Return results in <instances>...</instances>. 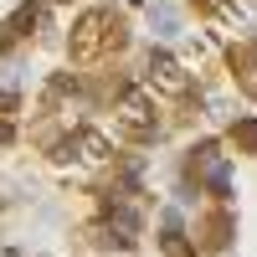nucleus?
<instances>
[{"label":"nucleus","mask_w":257,"mask_h":257,"mask_svg":"<svg viewBox=\"0 0 257 257\" xmlns=\"http://www.w3.org/2000/svg\"><path fill=\"white\" fill-rule=\"evenodd\" d=\"M31 21H36V6H21L11 21H0V52H11L16 41L26 36V26H31Z\"/></svg>","instance_id":"7ed1b4c3"},{"label":"nucleus","mask_w":257,"mask_h":257,"mask_svg":"<svg viewBox=\"0 0 257 257\" xmlns=\"http://www.w3.org/2000/svg\"><path fill=\"white\" fill-rule=\"evenodd\" d=\"M149 82H160L165 93H185V88H190L185 72H180V62H175V57H165V52L149 57Z\"/></svg>","instance_id":"f03ea898"},{"label":"nucleus","mask_w":257,"mask_h":257,"mask_svg":"<svg viewBox=\"0 0 257 257\" xmlns=\"http://www.w3.org/2000/svg\"><path fill=\"white\" fill-rule=\"evenodd\" d=\"M237 144L242 149H257V118H242L237 123Z\"/></svg>","instance_id":"20e7f679"},{"label":"nucleus","mask_w":257,"mask_h":257,"mask_svg":"<svg viewBox=\"0 0 257 257\" xmlns=\"http://www.w3.org/2000/svg\"><path fill=\"white\" fill-rule=\"evenodd\" d=\"M149 21L160 26V36H175V16H170L165 6H155V11H149Z\"/></svg>","instance_id":"39448f33"},{"label":"nucleus","mask_w":257,"mask_h":257,"mask_svg":"<svg viewBox=\"0 0 257 257\" xmlns=\"http://www.w3.org/2000/svg\"><path fill=\"white\" fill-rule=\"evenodd\" d=\"M98 47H123V21L108 11H88L72 31V57H98Z\"/></svg>","instance_id":"f257e3e1"}]
</instances>
